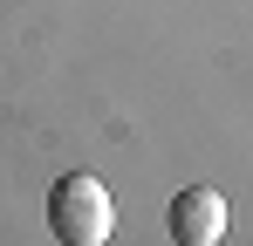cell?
I'll return each instance as SVG.
<instances>
[{"instance_id":"6da1fadb","label":"cell","mask_w":253,"mask_h":246,"mask_svg":"<svg viewBox=\"0 0 253 246\" xmlns=\"http://www.w3.org/2000/svg\"><path fill=\"white\" fill-rule=\"evenodd\" d=\"M48 226L62 246H110L117 233V205H110V185L89 178V171H69L48 185Z\"/></svg>"},{"instance_id":"7a4b0ae2","label":"cell","mask_w":253,"mask_h":246,"mask_svg":"<svg viewBox=\"0 0 253 246\" xmlns=\"http://www.w3.org/2000/svg\"><path fill=\"white\" fill-rule=\"evenodd\" d=\"M226 240V192L185 185L171 199V246H219Z\"/></svg>"}]
</instances>
